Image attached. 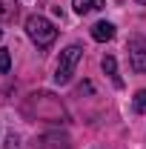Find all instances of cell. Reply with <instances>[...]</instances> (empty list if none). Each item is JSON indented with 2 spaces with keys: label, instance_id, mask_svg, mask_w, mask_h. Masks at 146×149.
I'll list each match as a JSON object with an SVG mask.
<instances>
[{
  "label": "cell",
  "instance_id": "3957f363",
  "mask_svg": "<svg viewBox=\"0 0 146 149\" xmlns=\"http://www.w3.org/2000/svg\"><path fill=\"white\" fill-rule=\"evenodd\" d=\"M83 57V46H77V43H72V46H66L63 52H60V60H57V72H55V80L63 86V83H69L74 74V66H77V60Z\"/></svg>",
  "mask_w": 146,
  "mask_h": 149
},
{
  "label": "cell",
  "instance_id": "6da1fadb",
  "mask_svg": "<svg viewBox=\"0 0 146 149\" xmlns=\"http://www.w3.org/2000/svg\"><path fill=\"white\" fill-rule=\"evenodd\" d=\"M23 112L32 115V118H40V120H52V123H63V120H66V109H63L60 97H55L52 92L29 95Z\"/></svg>",
  "mask_w": 146,
  "mask_h": 149
},
{
  "label": "cell",
  "instance_id": "8992f818",
  "mask_svg": "<svg viewBox=\"0 0 146 149\" xmlns=\"http://www.w3.org/2000/svg\"><path fill=\"white\" fill-rule=\"evenodd\" d=\"M92 37H95L97 43H106V40L115 37V26H112L109 20H100V23H95V26H92Z\"/></svg>",
  "mask_w": 146,
  "mask_h": 149
},
{
  "label": "cell",
  "instance_id": "5bb4252c",
  "mask_svg": "<svg viewBox=\"0 0 146 149\" xmlns=\"http://www.w3.org/2000/svg\"><path fill=\"white\" fill-rule=\"evenodd\" d=\"M0 37H3V32H0Z\"/></svg>",
  "mask_w": 146,
  "mask_h": 149
},
{
  "label": "cell",
  "instance_id": "5b68a950",
  "mask_svg": "<svg viewBox=\"0 0 146 149\" xmlns=\"http://www.w3.org/2000/svg\"><path fill=\"white\" fill-rule=\"evenodd\" d=\"M20 15V6L17 0H0V26H9V23H15Z\"/></svg>",
  "mask_w": 146,
  "mask_h": 149
},
{
  "label": "cell",
  "instance_id": "277c9868",
  "mask_svg": "<svg viewBox=\"0 0 146 149\" xmlns=\"http://www.w3.org/2000/svg\"><path fill=\"white\" fill-rule=\"evenodd\" d=\"M132 72H146V37H132L126 43Z\"/></svg>",
  "mask_w": 146,
  "mask_h": 149
},
{
  "label": "cell",
  "instance_id": "ba28073f",
  "mask_svg": "<svg viewBox=\"0 0 146 149\" xmlns=\"http://www.w3.org/2000/svg\"><path fill=\"white\" fill-rule=\"evenodd\" d=\"M74 12L77 15H89V12H97V9H103L106 6V0H72Z\"/></svg>",
  "mask_w": 146,
  "mask_h": 149
},
{
  "label": "cell",
  "instance_id": "4fadbf2b",
  "mask_svg": "<svg viewBox=\"0 0 146 149\" xmlns=\"http://www.w3.org/2000/svg\"><path fill=\"white\" fill-rule=\"evenodd\" d=\"M138 3H140V6H146V0H138Z\"/></svg>",
  "mask_w": 146,
  "mask_h": 149
},
{
  "label": "cell",
  "instance_id": "9c48e42d",
  "mask_svg": "<svg viewBox=\"0 0 146 149\" xmlns=\"http://www.w3.org/2000/svg\"><path fill=\"white\" fill-rule=\"evenodd\" d=\"M103 72L115 80V86H123V80H120V74H117V63H115V57H112V55L103 57Z\"/></svg>",
  "mask_w": 146,
  "mask_h": 149
},
{
  "label": "cell",
  "instance_id": "7a4b0ae2",
  "mask_svg": "<svg viewBox=\"0 0 146 149\" xmlns=\"http://www.w3.org/2000/svg\"><path fill=\"white\" fill-rule=\"evenodd\" d=\"M26 35L35 40L40 49H46V46H52L57 40V29L52 20H46L43 15H32V17H26Z\"/></svg>",
  "mask_w": 146,
  "mask_h": 149
},
{
  "label": "cell",
  "instance_id": "7c38bea8",
  "mask_svg": "<svg viewBox=\"0 0 146 149\" xmlns=\"http://www.w3.org/2000/svg\"><path fill=\"white\" fill-rule=\"evenodd\" d=\"M6 149H17V135H9V141H6Z\"/></svg>",
  "mask_w": 146,
  "mask_h": 149
},
{
  "label": "cell",
  "instance_id": "30bf717a",
  "mask_svg": "<svg viewBox=\"0 0 146 149\" xmlns=\"http://www.w3.org/2000/svg\"><path fill=\"white\" fill-rule=\"evenodd\" d=\"M132 106H135V112H140V115L146 112V89H140V92L135 95V100H132Z\"/></svg>",
  "mask_w": 146,
  "mask_h": 149
},
{
  "label": "cell",
  "instance_id": "52a82bcc",
  "mask_svg": "<svg viewBox=\"0 0 146 149\" xmlns=\"http://www.w3.org/2000/svg\"><path fill=\"white\" fill-rule=\"evenodd\" d=\"M37 143H40L43 149H69L72 146V141H69L66 135H43Z\"/></svg>",
  "mask_w": 146,
  "mask_h": 149
},
{
  "label": "cell",
  "instance_id": "8fae6325",
  "mask_svg": "<svg viewBox=\"0 0 146 149\" xmlns=\"http://www.w3.org/2000/svg\"><path fill=\"white\" fill-rule=\"evenodd\" d=\"M12 69V55H9V49H0V74H6Z\"/></svg>",
  "mask_w": 146,
  "mask_h": 149
}]
</instances>
